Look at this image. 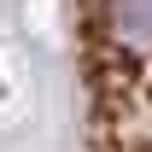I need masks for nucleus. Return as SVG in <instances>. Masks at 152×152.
I'll use <instances>...</instances> for the list:
<instances>
[{"instance_id": "1", "label": "nucleus", "mask_w": 152, "mask_h": 152, "mask_svg": "<svg viewBox=\"0 0 152 152\" xmlns=\"http://www.w3.org/2000/svg\"><path fill=\"white\" fill-rule=\"evenodd\" d=\"M94 152H152V0H76Z\"/></svg>"}]
</instances>
